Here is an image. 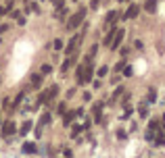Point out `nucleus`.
Returning <instances> with one entry per match:
<instances>
[{"instance_id":"f257e3e1","label":"nucleus","mask_w":165,"mask_h":158,"mask_svg":"<svg viewBox=\"0 0 165 158\" xmlns=\"http://www.w3.org/2000/svg\"><path fill=\"white\" fill-rule=\"evenodd\" d=\"M84 15H86V8H80L71 19H69V23H67V29H75L78 25H80V21L84 19Z\"/></svg>"},{"instance_id":"f03ea898","label":"nucleus","mask_w":165,"mask_h":158,"mask_svg":"<svg viewBox=\"0 0 165 158\" xmlns=\"http://www.w3.org/2000/svg\"><path fill=\"white\" fill-rule=\"evenodd\" d=\"M138 13H140V6L138 4H130V8L125 10V19H134V17H138Z\"/></svg>"},{"instance_id":"7ed1b4c3","label":"nucleus","mask_w":165,"mask_h":158,"mask_svg":"<svg viewBox=\"0 0 165 158\" xmlns=\"http://www.w3.org/2000/svg\"><path fill=\"white\" fill-rule=\"evenodd\" d=\"M2 133H4V135L15 133V123H13V121H4V125H2Z\"/></svg>"},{"instance_id":"20e7f679","label":"nucleus","mask_w":165,"mask_h":158,"mask_svg":"<svg viewBox=\"0 0 165 158\" xmlns=\"http://www.w3.org/2000/svg\"><path fill=\"white\" fill-rule=\"evenodd\" d=\"M80 42H82V36H75V38L71 40V42H69V46H67V54H71V52L75 50V46H78Z\"/></svg>"},{"instance_id":"39448f33","label":"nucleus","mask_w":165,"mask_h":158,"mask_svg":"<svg viewBox=\"0 0 165 158\" xmlns=\"http://www.w3.org/2000/svg\"><path fill=\"white\" fill-rule=\"evenodd\" d=\"M144 8H146L148 13H155V10H157V0H146V2H144Z\"/></svg>"},{"instance_id":"423d86ee","label":"nucleus","mask_w":165,"mask_h":158,"mask_svg":"<svg viewBox=\"0 0 165 158\" xmlns=\"http://www.w3.org/2000/svg\"><path fill=\"white\" fill-rule=\"evenodd\" d=\"M121 38H124V29H119V31H117V36H115V40H113V44H111V48H113V50L121 44Z\"/></svg>"},{"instance_id":"0eeeda50","label":"nucleus","mask_w":165,"mask_h":158,"mask_svg":"<svg viewBox=\"0 0 165 158\" xmlns=\"http://www.w3.org/2000/svg\"><path fill=\"white\" fill-rule=\"evenodd\" d=\"M100 113H102V104L98 102V104H94V117H96V121H100Z\"/></svg>"},{"instance_id":"6e6552de","label":"nucleus","mask_w":165,"mask_h":158,"mask_svg":"<svg viewBox=\"0 0 165 158\" xmlns=\"http://www.w3.org/2000/svg\"><path fill=\"white\" fill-rule=\"evenodd\" d=\"M117 17H119V13H117V10H111V13L107 15V23H111V21H117Z\"/></svg>"},{"instance_id":"1a4fd4ad","label":"nucleus","mask_w":165,"mask_h":158,"mask_svg":"<svg viewBox=\"0 0 165 158\" xmlns=\"http://www.w3.org/2000/svg\"><path fill=\"white\" fill-rule=\"evenodd\" d=\"M57 94H59V85H52V87L48 89V100H50V98H54Z\"/></svg>"},{"instance_id":"9d476101","label":"nucleus","mask_w":165,"mask_h":158,"mask_svg":"<svg viewBox=\"0 0 165 158\" xmlns=\"http://www.w3.org/2000/svg\"><path fill=\"white\" fill-rule=\"evenodd\" d=\"M23 152H27V154H34V152H36V146H34V144H25V146H23Z\"/></svg>"},{"instance_id":"9b49d317","label":"nucleus","mask_w":165,"mask_h":158,"mask_svg":"<svg viewBox=\"0 0 165 158\" xmlns=\"http://www.w3.org/2000/svg\"><path fill=\"white\" fill-rule=\"evenodd\" d=\"M155 144H157V146H165V135H163V133H161V135H157Z\"/></svg>"},{"instance_id":"f8f14e48","label":"nucleus","mask_w":165,"mask_h":158,"mask_svg":"<svg viewBox=\"0 0 165 158\" xmlns=\"http://www.w3.org/2000/svg\"><path fill=\"white\" fill-rule=\"evenodd\" d=\"M32 83H34L36 87H40V83H42V77H40V75H34V77H32Z\"/></svg>"},{"instance_id":"ddd939ff","label":"nucleus","mask_w":165,"mask_h":158,"mask_svg":"<svg viewBox=\"0 0 165 158\" xmlns=\"http://www.w3.org/2000/svg\"><path fill=\"white\" fill-rule=\"evenodd\" d=\"M40 123H42V125H48V123H50V115H48V113H46V115H42Z\"/></svg>"},{"instance_id":"4468645a","label":"nucleus","mask_w":165,"mask_h":158,"mask_svg":"<svg viewBox=\"0 0 165 158\" xmlns=\"http://www.w3.org/2000/svg\"><path fill=\"white\" fill-rule=\"evenodd\" d=\"M50 71H52V67H50V65H42V75H48Z\"/></svg>"},{"instance_id":"2eb2a0df","label":"nucleus","mask_w":165,"mask_h":158,"mask_svg":"<svg viewBox=\"0 0 165 158\" xmlns=\"http://www.w3.org/2000/svg\"><path fill=\"white\" fill-rule=\"evenodd\" d=\"M132 73H134V69H132V67H124V75H125V77H130Z\"/></svg>"},{"instance_id":"dca6fc26","label":"nucleus","mask_w":165,"mask_h":158,"mask_svg":"<svg viewBox=\"0 0 165 158\" xmlns=\"http://www.w3.org/2000/svg\"><path fill=\"white\" fill-rule=\"evenodd\" d=\"M29 129H32V123H25V125H23V127H21V133H27V131H29Z\"/></svg>"},{"instance_id":"f3484780","label":"nucleus","mask_w":165,"mask_h":158,"mask_svg":"<svg viewBox=\"0 0 165 158\" xmlns=\"http://www.w3.org/2000/svg\"><path fill=\"white\" fill-rule=\"evenodd\" d=\"M63 48V42L61 40H54V50H61Z\"/></svg>"},{"instance_id":"a211bd4d","label":"nucleus","mask_w":165,"mask_h":158,"mask_svg":"<svg viewBox=\"0 0 165 158\" xmlns=\"http://www.w3.org/2000/svg\"><path fill=\"white\" fill-rule=\"evenodd\" d=\"M105 75H107V67H100L98 69V77H105Z\"/></svg>"},{"instance_id":"6ab92c4d","label":"nucleus","mask_w":165,"mask_h":158,"mask_svg":"<svg viewBox=\"0 0 165 158\" xmlns=\"http://www.w3.org/2000/svg\"><path fill=\"white\" fill-rule=\"evenodd\" d=\"M21 100H23V94H19V96L15 98V104H13V106H17V104H21Z\"/></svg>"},{"instance_id":"aec40b11","label":"nucleus","mask_w":165,"mask_h":158,"mask_svg":"<svg viewBox=\"0 0 165 158\" xmlns=\"http://www.w3.org/2000/svg\"><path fill=\"white\" fill-rule=\"evenodd\" d=\"M146 113H148V108H146V106H140V115L146 117Z\"/></svg>"},{"instance_id":"412c9836","label":"nucleus","mask_w":165,"mask_h":158,"mask_svg":"<svg viewBox=\"0 0 165 158\" xmlns=\"http://www.w3.org/2000/svg\"><path fill=\"white\" fill-rule=\"evenodd\" d=\"M148 100H151V102L155 100V89H151V92H148Z\"/></svg>"},{"instance_id":"4be33fe9","label":"nucleus","mask_w":165,"mask_h":158,"mask_svg":"<svg viewBox=\"0 0 165 158\" xmlns=\"http://www.w3.org/2000/svg\"><path fill=\"white\" fill-rule=\"evenodd\" d=\"M98 4H100V0H92V4H90V6H92V8H96Z\"/></svg>"},{"instance_id":"5701e85b","label":"nucleus","mask_w":165,"mask_h":158,"mask_svg":"<svg viewBox=\"0 0 165 158\" xmlns=\"http://www.w3.org/2000/svg\"><path fill=\"white\" fill-rule=\"evenodd\" d=\"M121 2H124V0H121Z\"/></svg>"}]
</instances>
